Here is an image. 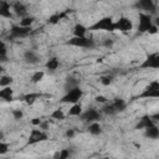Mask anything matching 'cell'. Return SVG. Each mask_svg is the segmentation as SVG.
Returning a JSON list of instances; mask_svg holds the SVG:
<instances>
[{
  "mask_svg": "<svg viewBox=\"0 0 159 159\" xmlns=\"http://www.w3.org/2000/svg\"><path fill=\"white\" fill-rule=\"evenodd\" d=\"M88 30L89 31H107V32L116 31V20H113V17L111 16H103L98 19L96 22H93L88 27Z\"/></svg>",
  "mask_w": 159,
  "mask_h": 159,
  "instance_id": "1",
  "label": "cell"
},
{
  "mask_svg": "<svg viewBox=\"0 0 159 159\" xmlns=\"http://www.w3.org/2000/svg\"><path fill=\"white\" fill-rule=\"evenodd\" d=\"M138 98L142 99H150V98H159V81H150L138 94Z\"/></svg>",
  "mask_w": 159,
  "mask_h": 159,
  "instance_id": "2",
  "label": "cell"
},
{
  "mask_svg": "<svg viewBox=\"0 0 159 159\" xmlns=\"http://www.w3.org/2000/svg\"><path fill=\"white\" fill-rule=\"evenodd\" d=\"M83 97V91L80 86L66 91V93L62 96V98L60 99L62 103H68V104H73V103H78Z\"/></svg>",
  "mask_w": 159,
  "mask_h": 159,
  "instance_id": "3",
  "label": "cell"
},
{
  "mask_svg": "<svg viewBox=\"0 0 159 159\" xmlns=\"http://www.w3.org/2000/svg\"><path fill=\"white\" fill-rule=\"evenodd\" d=\"M67 45L77 47V48H93L96 46V42L93 39L88 37V36H83V37H77V36H72L68 41Z\"/></svg>",
  "mask_w": 159,
  "mask_h": 159,
  "instance_id": "4",
  "label": "cell"
},
{
  "mask_svg": "<svg viewBox=\"0 0 159 159\" xmlns=\"http://www.w3.org/2000/svg\"><path fill=\"white\" fill-rule=\"evenodd\" d=\"M154 25L153 21V16L152 14H147V12H139L138 15V32L140 34H148V31L150 30V27Z\"/></svg>",
  "mask_w": 159,
  "mask_h": 159,
  "instance_id": "5",
  "label": "cell"
},
{
  "mask_svg": "<svg viewBox=\"0 0 159 159\" xmlns=\"http://www.w3.org/2000/svg\"><path fill=\"white\" fill-rule=\"evenodd\" d=\"M47 139H48L47 130H43V129L39 128V127H35L30 132V135L27 138V145H35V144L42 143V142H45Z\"/></svg>",
  "mask_w": 159,
  "mask_h": 159,
  "instance_id": "6",
  "label": "cell"
},
{
  "mask_svg": "<svg viewBox=\"0 0 159 159\" xmlns=\"http://www.w3.org/2000/svg\"><path fill=\"white\" fill-rule=\"evenodd\" d=\"M139 68L142 70H159V52L148 53L144 60L139 63Z\"/></svg>",
  "mask_w": 159,
  "mask_h": 159,
  "instance_id": "7",
  "label": "cell"
},
{
  "mask_svg": "<svg viewBox=\"0 0 159 159\" xmlns=\"http://www.w3.org/2000/svg\"><path fill=\"white\" fill-rule=\"evenodd\" d=\"M133 30V21L128 16H120L118 20H116V31L128 34Z\"/></svg>",
  "mask_w": 159,
  "mask_h": 159,
  "instance_id": "8",
  "label": "cell"
},
{
  "mask_svg": "<svg viewBox=\"0 0 159 159\" xmlns=\"http://www.w3.org/2000/svg\"><path fill=\"white\" fill-rule=\"evenodd\" d=\"M101 116H102V111L99 112V111H97L96 108H88V109H86V111L82 112V114L80 116V118H81V120H83V122L91 123V122L99 120V119H101Z\"/></svg>",
  "mask_w": 159,
  "mask_h": 159,
  "instance_id": "9",
  "label": "cell"
},
{
  "mask_svg": "<svg viewBox=\"0 0 159 159\" xmlns=\"http://www.w3.org/2000/svg\"><path fill=\"white\" fill-rule=\"evenodd\" d=\"M31 27H25L21 25H14L10 29V37L11 39H21L30 34Z\"/></svg>",
  "mask_w": 159,
  "mask_h": 159,
  "instance_id": "10",
  "label": "cell"
},
{
  "mask_svg": "<svg viewBox=\"0 0 159 159\" xmlns=\"http://www.w3.org/2000/svg\"><path fill=\"white\" fill-rule=\"evenodd\" d=\"M135 7L138 10H140L142 12L153 14L155 11V2H154V0H137Z\"/></svg>",
  "mask_w": 159,
  "mask_h": 159,
  "instance_id": "11",
  "label": "cell"
},
{
  "mask_svg": "<svg viewBox=\"0 0 159 159\" xmlns=\"http://www.w3.org/2000/svg\"><path fill=\"white\" fill-rule=\"evenodd\" d=\"M22 58L29 65H37L41 62V56L34 50H26L22 55Z\"/></svg>",
  "mask_w": 159,
  "mask_h": 159,
  "instance_id": "12",
  "label": "cell"
},
{
  "mask_svg": "<svg viewBox=\"0 0 159 159\" xmlns=\"http://www.w3.org/2000/svg\"><path fill=\"white\" fill-rule=\"evenodd\" d=\"M11 9H12V12H14L16 16H19L20 19L27 15V7H26L25 4L21 2V1H15V2L11 5Z\"/></svg>",
  "mask_w": 159,
  "mask_h": 159,
  "instance_id": "13",
  "label": "cell"
},
{
  "mask_svg": "<svg viewBox=\"0 0 159 159\" xmlns=\"http://www.w3.org/2000/svg\"><path fill=\"white\" fill-rule=\"evenodd\" d=\"M153 124H155L154 123V119L152 118V116H148V114H145V116H143V117H140V119L138 120V123L135 124V129H145V128H148V127H150V125H153Z\"/></svg>",
  "mask_w": 159,
  "mask_h": 159,
  "instance_id": "14",
  "label": "cell"
},
{
  "mask_svg": "<svg viewBox=\"0 0 159 159\" xmlns=\"http://www.w3.org/2000/svg\"><path fill=\"white\" fill-rule=\"evenodd\" d=\"M11 11H12L11 5L6 0H1L0 1V16L4 19H10L12 16Z\"/></svg>",
  "mask_w": 159,
  "mask_h": 159,
  "instance_id": "15",
  "label": "cell"
},
{
  "mask_svg": "<svg viewBox=\"0 0 159 159\" xmlns=\"http://www.w3.org/2000/svg\"><path fill=\"white\" fill-rule=\"evenodd\" d=\"M0 98L5 102H11L14 101V89L10 86L6 87H1L0 89Z\"/></svg>",
  "mask_w": 159,
  "mask_h": 159,
  "instance_id": "16",
  "label": "cell"
},
{
  "mask_svg": "<svg viewBox=\"0 0 159 159\" xmlns=\"http://www.w3.org/2000/svg\"><path fill=\"white\" fill-rule=\"evenodd\" d=\"M144 137L148 139H158L159 138V127L153 124L144 129Z\"/></svg>",
  "mask_w": 159,
  "mask_h": 159,
  "instance_id": "17",
  "label": "cell"
},
{
  "mask_svg": "<svg viewBox=\"0 0 159 159\" xmlns=\"http://www.w3.org/2000/svg\"><path fill=\"white\" fill-rule=\"evenodd\" d=\"M88 27L84 26L83 24H76L72 29V35L73 36H77V37H83V36H87V32H88Z\"/></svg>",
  "mask_w": 159,
  "mask_h": 159,
  "instance_id": "18",
  "label": "cell"
},
{
  "mask_svg": "<svg viewBox=\"0 0 159 159\" xmlns=\"http://www.w3.org/2000/svg\"><path fill=\"white\" fill-rule=\"evenodd\" d=\"M82 112H83V107H82V104L78 102V103L71 104V107H70L67 114H68L70 117H80V116L82 114Z\"/></svg>",
  "mask_w": 159,
  "mask_h": 159,
  "instance_id": "19",
  "label": "cell"
},
{
  "mask_svg": "<svg viewBox=\"0 0 159 159\" xmlns=\"http://www.w3.org/2000/svg\"><path fill=\"white\" fill-rule=\"evenodd\" d=\"M87 130H88V133L91 135H99L102 133V125H101V123L98 120L91 122L88 124V127H87Z\"/></svg>",
  "mask_w": 159,
  "mask_h": 159,
  "instance_id": "20",
  "label": "cell"
},
{
  "mask_svg": "<svg viewBox=\"0 0 159 159\" xmlns=\"http://www.w3.org/2000/svg\"><path fill=\"white\" fill-rule=\"evenodd\" d=\"M45 67H46V70H48V71H56V70L60 67V60H58L57 57H50V58L46 61Z\"/></svg>",
  "mask_w": 159,
  "mask_h": 159,
  "instance_id": "21",
  "label": "cell"
},
{
  "mask_svg": "<svg viewBox=\"0 0 159 159\" xmlns=\"http://www.w3.org/2000/svg\"><path fill=\"white\" fill-rule=\"evenodd\" d=\"M77 86H80V81H78L76 77L68 76V77L65 80V89H66V91L72 89V88H75V87H77Z\"/></svg>",
  "mask_w": 159,
  "mask_h": 159,
  "instance_id": "22",
  "label": "cell"
},
{
  "mask_svg": "<svg viewBox=\"0 0 159 159\" xmlns=\"http://www.w3.org/2000/svg\"><path fill=\"white\" fill-rule=\"evenodd\" d=\"M112 104H113V107H114V109H116L117 113L123 112V111H125V108H127V102H125L124 99H122V98H116V99L112 102Z\"/></svg>",
  "mask_w": 159,
  "mask_h": 159,
  "instance_id": "23",
  "label": "cell"
},
{
  "mask_svg": "<svg viewBox=\"0 0 159 159\" xmlns=\"http://www.w3.org/2000/svg\"><path fill=\"white\" fill-rule=\"evenodd\" d=\"M40 97V93H36V92H30V93H26L22 98H24V101H25V103L26 104H29V106H32L36 101H37V98Z\"/></svg>",
  "mask_w": 159,
  "mask_h": 159,
  "instance_id": "24",
  "label": "cell"
},
{
  "mask_svg": "<svg viewBox=\"0 0 159 159\" xmlns=\"http://www.w3.org/2000/svg\"><path fill=\"white\" fill-rule=\"evenodd\" d=\"M50 117H51L52 119H55V120H63L65 117H66V114H65V112H63L61 108H56V109H53V111L50 113Z\"/></svg>",
  "mask_w": 159,
  "mask_h": 159,
  "instance_id": "25",
  "label": "cell"
},
{
  "mask_svg": "<svg viewBox=\"0 0 159 159\" xmlns=\"http://www.w3.org/2000/svg\"><path fill=\"white\" fill-rule=\"evenodd\" d=\"M34 22H35V17L34 16H30V15H26V16H24V17L20 19L19 25L25 26V27H31Z\"/></svg>",
  "mask_w": 159,
  "mask_h": 159,
  "instance_id": "26",
  "label": "cell"
},
{
  "mask_svg": "<svg viewBox=\"0 0 159 159\" xmlns=\"http://www.w3.org/2000/svg\"><path fill=\"white\" fill-rule=\"evenodd\" d=\"M45 77V72L42 70H39V71H35L32 75H31V82L32 83H40Z\"/></svg>",
  "mask_w": 159,
  "mask_h": 159,
  "instance_id": "27",
  "label": "cell"
},
{
  "mask_svg": "<svg viewBox=\"0 0 159 159\" xmlns=\"http://www.w3.org/2000/svg\"><path fill=\"white\" fill-rule=\"evenodd\" d=\"M113 81H114V76L113 75H109V73L108 75H103V76L99 77V82L103 86H109V84L113 83Z\"/></svg>",
  "mask_w": 159,
  "mask_h": 159,
  "instance_id": "28",
  "label": "cell"
},
{
  "mask_svg": "<svg viewBox=\"0 0 159 159\" xmlns=\"http://www.w3.org/2000/svg\"><path fill=\"white\" fill-rule=\"evenodd\" d=\"M14 82V78L9 75H1L0 76V87H6V86H11V83Z\"/></svg>",
  "mask_w": 159,
  "mask_h": 159,
  "instance_id": "29",
  "label": "cell"
},
{
  "mask_svg": "<svg viewBox=\"0 0 159 159\" xmlns=\"http://www.w3.org/2000/svg\"><path fill=\"white\" fill-rule=\"evenodd\" d=\"M70 155H71L70 149H61V150L57 152L53 157H55V158H58V159H67Z\"/></svg>",
  "mask_w": 159,
  "mask_h": 159,
  "instance_id": "30",
  "label": "cell"
},
{
  "mask_svg": "<svg viewBox=\"0 0 159 159\" xmlns=\"http://www.w3.org/2000/svg\"><path fill=\"white\" fill-rule=\"evenodd\" d=\"M61 19H62V15H61V14H52V15L48 17L47 22H48L50 25H56V24L60 22Z\"/></svg>",
  "mask_w": 159,
  "mask_h": 159,
  "instance_id": "31",
  "label": "cell"
},
{
  "mask_svg": "<svg viewBox=\"0 0 159 159\" xmlns=\"http://www.w3.org/2000/svg\"><path fill=\"white\" fill-rule=\"evenodd\" d=\"M102 113H104V114H109V116H112V114H116L117 112H116V109H114V107H113V104L111 103V104H107V106H104V107L102 108Z\"/></svg>",
  "mask_w": 159,
  "mask_h": 159,
  "instance_id": "32",
  "label": "cell"
},
{
  "mask_svg": "<svg viewBox=\"0 0 159 159\" xmlns=\"http://www.w3.org/2000/svg\"><path fill=\"white\" fill-rule=\"evenodd\" d=\"M11 116H12V118L15 120H20V119L24 118V112L21 109H12L11 111Z\"/></svg>",
  "mask_w": 159,
  "mask_h": 159,
  "instance_id": "33",
  "label": "cell"
},
{
  "mask_svg": "<svg viewBox=\"0 0 159 159\" xmlns=\"http://www.w3.org/2000/svg\"><path fill=\"white\" fill-rule=\"evenodd\" d=\"M6 53H7L6 43H5L4 41H1V45H0V58H1V61H5V58H6Z\"/></svg>",
  "mask_w": 159,
  "mask_h": 159,
  "instance_id": "34",
  "label": "cell"
},
{
  "mask_svg": "<svg viewBox=\"0 0 159 159\" xmlns=\"http://www.w3.org/2000/svg\"><path fill=\"white\" fill-rule=\"evenodd\" d=\"M7 150H9V144H7L6 142L1 140V142H0V155L6 154V153H7Z\"/></svg>",
  "mask_w": 159,
  "mask_h": 159,
  "instance_id": "35",
  "label": "cell"
},
{
  "mask_svg": "<svg viewBox=\"0 0 159 159\" xmlns=\"http://www.w3.org/2000/svg\"><path fill=\"white\" fill-rule=\"evenodd\" d=\"M75 135H76V130H75L73 128L67 129V130H66V133H65V137H66L67 139H72Z\"/></svg>",
  "mask_w": 159,
  "mask_h": 159,
  "instance_id": "36",
  "label": "cell"
},
{
  "mask_svg": "<svg viewBox=\"0 0 159 159\" xmlns=\"http://www.w3.org/2000/svg\"><path fill=\"white\" fill-rule=\"evenodd\" d=\"M94 101H96L97 103H107V97L103 96V94H97V96L94 97Z\"/></svg>",
  "mask_w": 159,
  "mask_h": 159,
  "instance_id": "37",
  "label": "cell"
},
{
  "mask_svg": "<svg viewBox=\"0 0 159 159\" xmlns=\"http://www.w3.org/2000/svg\"><path fill=\"white\" fill-rule=\"evenodd\" d=\"M113 43H114V41L112 39H104L103 40V46H106V47H112Z\"/></svg>",
  "mask_w": 159,
  "mask_h": 159,
  "instance_id": "38",
  "label": "cell"
},
{
  "mask_svg": "<svg viewBox=\"0 0 159 159\" xmlns=\"http://www.w3.org/2000/svg\"><path fill=\"white\" fill-rule=\"evenodd\" d=\"M158 32H159V29H158V26H157L155 24H154V25L150 27V30L148 31L149 35H155V34H158Z\"/></svg>",
  "mask_w": 159,
  "mask_h": 159,
  "instance_id": "39",
  "label": "cell"
},
{
  "mask_svg": "<svg viewBox=\"0 0 159 159\" xmlns=\"http://www.w3.org/2000/svg\"><path fill=\"white\" fill-rule=\"evenodd\" d=\"M41 122H42V120H41L39 117H35V118L31 119V124H32L34 127H39V125L41 124Z\"/></svg>",
  "mask_w": 159,
  "mask_h": 159,
  "instance_id": "40",
  "label": "cell"
},
{
  "mask_svg": "<svg viewBox=\"0 0 159 159\" xmlns=\"http://www.w3.org/2000/svg\"><path fill=\"white\" fill-rule=\"evenodd\" d=\"M39 128H41V129H43V130H47L48 129V123L47 122H41V124L39 125Z\"/></svg>",
  "mask_w": 159,
  "mask_h": 159,
  "instance_id": "41",
  "label": "cell"
},
{
  "mask_svg": "<svg viewBox=\"0 0 159 159\" xmlns=\"http://www.w3.org/2000/svg\"><path fill=\"white\" fill-rule=\"evenodd\" d=\"M153 21H154V24L158 26V29H159V16H155V17H153Z\"/></svg>",
  "mask_w": 159,
  "mask_h": 159,
  "instance_id": "42",
  "label": "cell"
},
{
  "mask_svg": "<svg viewBox=\"0 0 159 159\" xmlns=\"http://www.w3.org/2000/svg\"><path fill=\"white\" fill-rule=\"evenodd\" d=\"M152 118H153L154 120H158V122H159V112H157V113H154V114L152 116Z\"/></svg>",
  "mask_w": 159,
  "mask_h": 159,
  "instance_id": "43",
  "label": "cell"
}]
</instances>
